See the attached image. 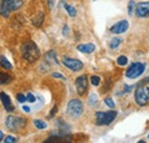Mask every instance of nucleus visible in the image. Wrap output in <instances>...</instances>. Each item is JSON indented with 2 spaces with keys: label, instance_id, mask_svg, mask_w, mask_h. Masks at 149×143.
Returning <instances> with one entry per match:
<instances>
[{
  "label": "nucleus",
  "instance_id": "obj_1",
  "mask_svg": "<svg viewBox=\"0 0 149 143\" xmlns=\"http://www.w3.org/2000/svg\"><path fill=\"white\" fill-rule=\"evenodd\" d=\"M21 54L24 57V60H26L28 62H36L38 58L40 57V51L38 48V46L31 40L24 42L21 46Z\"/></svg>",
  "mask_w": 149,
  "mask_h": 143
},
{
  "label": "nucleus",
  "instance_id": "obj_2",
  "mask_svg": "<svg viewBox=\"0 0 149 143\" xmlns=\"http://www.w3.org/2000/svg\"><path fill=\"white\" fill-rule=\"evenodd\" d=\"M23 5V0H1L0 2V15L5 18L9 17L10 12L19 9Z\"/></svg>",
  "mask_w": 149,
  "mask_h": 143
},
{
  "label": "nucleus",
  "instance_id": "obj_3",
  "mask_svg": "<svg viewBox=\"0 0 149 143\" xmlns=\"http://www.w3.org/2000/svg\"><path fill=\"white\" fill-rule=\"evenodd\" d=\"M84 112V104L80 100L74 99L67 106V115L71 118H79Z\"/></svg>",
  "mask_w": 149,
  "mask_h": 143
},
{
  "label": "nucleus",
  "instance_id": "obj_4",
  "mask_svg": "<svg viewBox=\"0 0 149 143\" xmlns=\"http://www.w3.org/2000/svg\"><path fill=\"white\" fill-rule=\"evenodd\" d=\"M116 117H117L116 111H108V112L99 111L95 113V121L97 126H108L115 120Z\"/></svg>",
  "mask_w": 149,
  "mask_h": 143
},
{
  "label": "nucleus",
  "instance_id": "obj_5",
  "mask_svg": "<svg viewBox=\"0 0 149 143\" xmlns=\"http://www.w3.org/2000/svg\"><path fill=\"white\" fill-rule=\"evenodd\" d=\"M134 100L138 106L145 107L149 102V86H139L134 93Z\"/></svg>",
  "mask_w": 149,
  "mask_h": 143
},
{
  "label": "nucleus",
  "instance_id": "obj_6",
  "mask_svg": "<svg viewBox=\"0 0 149 143\" xmlns=\"http://www.w3.org/2000/svg\"><path fill=\"white\" fill-rule=\"evenodd\" d=\"M26 120L24 118L21 117H15V116H8L6 118V127L10 131V132H17L22 127L25 126Z\"/></svg>",
  "mask_w": 149,
  "mask_h": 143
},
{
  "label": "nucleus",
  "instance_id": "obj_7",
  "mask_svg": "<svg viewBox=\"0 0 149 143\" xmlns=\"http://www.w3.org/2000/svg\"><path fill=\"white\" fill-rule=\"evenodd\" d=\"M145 69H146V65H145L143 63H141V62H135V63L131 64V67L126 70L125 76H126L127 78H130V79H135V78L140 77V76L143 73Z\"/></svg>",
  "mask_w": 149,
  "mask_h": 143
},
{
  "label": "nucleus",
  "instance_id": "obj_8",
  "mask_svg": "<svg viewBox=\"0 0 149 143\" xmlns=\"http://www.w3.org/2000/svg\"><path fill=\"white\" fill-rule=\"evenodd\" d=\"M76 90H77V93L81 96L84 95L86 92H87V88H88V79H87V76L86 74H83L80 77H78L76 79Z\"/></svg>",
  "mask_w": 149,
  "mask_h": 143
},
{
  "label": "nucleus",
  "instance_id": "obj_9",
  "mask_svg": "<svg viewBox=\"0 0 149 143\" xmlns=\"http://www.w3.org/2000/svg\"><path fill=\"white\" fill-rule=\"evenodd\" d=\"M63 64L68 69H70L71 71H79L84 67V64H83L81 61L76 60V58H69V57H64L63 58Z\"/></svg>",
  "mask_w": 149,
  "mask_h": 143
},
{
  "label": "nucleus",
  "instance_id": "obj_10",
  "mask_svg": "<svg viewBox=\"0 0 149 143\" xmlns=\"http://www.w3.org/2000/svg\"><path fill=\"white\" fill-rule=\"evenodd\" d=\"M130 24H129V21L126 19H123V21H119L117 23H115L110 28V32L111 33H115V35H122L124 32L127 31Z\"/></svg>",
  "mask_w": 149,
  "mask_h": 143
},
{
  "label": "nucleus",
  "instance_id": "obj_11",
  "mask_svg": "<svg viewBox=\"0 0 149 143\" xmlns=\"http://www.w3.org/2000/svg\"><path fill=\"white\" fill-rule=\"evenodd\" d=\"M135 15L138 17H148L149 16V1L139 2L135 6Z\"/></svg>",
  "mask_w": 149,
  "mask_h": 143
},
{
  "label": "nucleus",
  "instance_id": "obj_12",
  "mask_svg": "<svg viewBox=\"0 0 149 143\" xmlns=\"http://www.w3.org/2000/svg\"><path fill=\"white\" fill-rule=\"evenodd\" d=\"M0 100H1V102H2L3 108H5V110H6V111L12 112V111L14 110V106L12 104L10 97H9L6 93H3V92H1V93H0Z\"/></svg>",
  "mask_w": 149,
  "mask_h": 143
},
{
  "label": "nucleus",
  "instance_id": "obj_13",
  "mask_svg": "<svg viewBox=\"0 0 149 143\" xmlns=\"http://www.w3.org/2000/svg\"><path fill=\"white\" fill-rule=\"evenodd\" d=\"M45 63H47L49 67L58 64V61L56 58L55 51H49V52H47V53L45 54Z\"/></svg>",
  "mask_w": 149,
  "mask_h": 143
},
{
  "label": "nucleus",
  "instance_id": "obj_14",
  "mask_svg": "<svg viewBox=\"0 0 149 143\" xmlns=\"http://www.w3.org/2000/svg\"><path fill=\"white\" fill-rule=\"evenodd\" d=\"M77 49L81 53L85 54H92L95 51V46L93 44H81V45H78L77 46Z\"/></svg>",
  "mask_w": 149,
  "mask_h": 143
},
{
  "label": "nucleus",
  "instance_id": "obj_15",
  "mask_svg": "<svg viewBox=\"0 0 149 143\" xmlns=\"http://www.w3.org/2000/svg\"><path fill=\"white\" fill-rule=\"evenodd\" d=\"M44 18H45V15L44 13H38L37 16L32 18V23L35 26H41V24L44 23Z\"/></svg>",
  "mask_w": 149,
  "mask_h": 143
},
{
  "label": "nucleus",
  "instance_id": "obj_16",
  "mask_svg": "<svg viewBox=\"0 0 149 143\" xmlns=\"http://www.w3.org/2000/svg\"><path fill=\"white\" fill-rule=\"evenodd\" d=\"M13 80V78L5 73V72H0V85H6V84H9L10 81Z\"/></svg>",
  "mask_w": 149,
  "mask_h": 143
},
{
  "label": "nucleus",
  "instance_id": "obj_17",
  "mask_svg": "<svg viewBox=\"0 0 149 143\" xmlns=\"http://www.w3.org/2000/svg\"><path fill=\"white\" fill-rule=\"evenodd\" d=\"M0 65H1L3 69H6V70H12V69H13V65L10 64V62H9L5 56H1V57H0Z\"/></svg>",
  "mask_w": 149,
  "mask_h": 143
},
{
  "label": "nucleus",
  "instance_id": "obj_18",
  "mask_svg": "<svg viewBox=\"0 0 149 143\" xmlns=\"http://www.w3.org/2000/svg\"><path fill=\"white\" fill-rule=\"evenodd\" d=\"M64 8L67 9V12H68L69 16H71V17H74V16H76V14H77V10H76V8H74V6L65 3V5H64Z\"/></svg>",
  "mask_w": 149,
  "mask_h": 143
},
{
  "label": "nucleus",
  "instance_id": "obj_19",
  "mask_svg": "<svg viewBox=\"0 0 149 143\" xmlns=\"http://www.w3.org/2000/svg\"><path fill=\"white\" fill-rule=\"evenodd\" d=\"M33 124H35V126L37 127L38 129H45V128H47V124L45 121H42V120H39V119L33 120Z\"/></svg>",
  "mask_w": 149,
  "mask_h": 143
},
{
  "label": "nucleus",
  "instance_id": "obj_20",
  "mask_svg": "<svg viewBox=\"0 0 149 143\" xmlns=\"http://www.w3.org/2000/svg\"><path fill=\"white\" fill-rule=\"evenodd\" d=\"M127 62H129V60H127V57H126V56H124V55H120V56L117 58V64H118V65H120V67L126 65V64H127Z\"/></svg>",
  "mask_w": 149,
  "mask_h": 143
},
{
  "label": "nucleus",
  "instance_id": "obj_21",
  "mask_svg": "<svg viewBox=\"0 0 149 143\" xmlns=\"http://www.w3.org/2000/svg\"><path fill=\"white\" fill-rule=\"evenodd\" d=\"M120 39L119 38H113V39H111V41H110V44H109V46H110V48H112V49H115V48H117L119 45H120Z\"/></svg>",
  "mask_w": 149,
  "mask_h": 143
},
{
  "label": "nucleus",
  "instance_id": "obj_22",
  "mask_svg": "<svg viewBox=\"0 0 149 143\" xmlns=\"http://www.w3.org/2000/svg\"><path fill=\"white\" fill-rule=\"evenodd\" d=\"M100 81H101V79H100L99 76H92L91 77V83H92L93 86H99L100 85Z\"/></svg>",
  "mask_w": 149,
  "mask_h": 143
},
{
  "label": "nucleus",
  "instance_id": "obj_23",
  "mask_svg": "<svg viewBox=\"0 0 149 143\" xmlns=\"http://www.w3.org/2000/svg\"><path fill=\"white\" fill-rule=\"evenodd\" d=\"M133 9L135 10V3H134V1H132V0H131L130 2H129V8H127V10H129V14H130V15L133 14Z\"/></svg>",
  "mask_w": 149,
  "mask_h": 143
},
{
  "label": "nucleus",
  "instance_id": "obj_24",
  "mask_svg": "<svg viewBox=\"0 0 149 143\" xmlns=\"http://www.w3.org/2000/svg\"><path fill=\"white\" fill-rule=\"evenodd\" d=\"M104 103L109 108H115V102L112 101V99H110V97H106L104 99Z\"/></svg>",
  "mask_w": 149,
  "mask_h": 143
},
{
  "label": "nucleus",
  "instance_id": "obj_25",
  "mask_svg": "<svg viewBox=\"0 0 149 143\" xmlns=\"http://www.w3.org/2000/svg\"><path fill=\"white\" fill-rule=\"evenodd\" d=\"M26 101H29L30 103H33V102H36V96L31 93H28L26 94Z\"/></svg>",
  "mask_w": 149,
  "mask_h": 143
},
{
  "label": "nucleus",
  "instance_id": "obj_26",
  "mask_svg": "<svg viewBox=\"0 0 149 143\" xmlns=\"http://www.w3.org/2000/svg\"><path fill=\"white\" fill-rule=\"evenodd\" d=\"M16 99H17V101H19V103H24V102L26 101V96L23 95V94H21V93L16 95Z\"/></svg>",
  "mask_w": 149,
  "mask_h": 143
},
{
  "label": "nucleus",
  "instance_id": "obj_27",
  "mask_svg": "<svg viewBox=\"0 0 149 143\" xmlns=\"http://www.w3.org/2000/svg\"><path fill=\"white\" fill-rule=\"evenodd\" d=\"M13 142H16V137H14L12 135H9V136H7L5 139V143H13Z\"/></svg>",
  "mask_w": 149,
  "mask_h": 143
},
{
  "label": "nucleus",
  "instance_id": "obj_28",
  "mask_svg": "<svg viewBox=\"0 0 149 143\" xmlns=\"http://www.w3.org/2000/svg\"><path fill=\"white\" fill-rule=\"evenodd\" d=\"M52 76H53L54 78H57V79H63V80H65L64 76H63V74H61V73H58V72H53V73H52Z\"/></svg>",
  "mask_w": 149,
  "mask_h": 143
},
{
  "label": "nucleus",
  "instance_id": "obj_29",
  "mask_svg": "<svg viewBox=\"0 0 149 143\" xmlns=\"http://www.w3.org/2000/svg\"><path fill=\"white\" fill-rule=\"evenodd\" d=\"M54 3H55V0H47V5H48V8L49 9H53Z\"/></svg>",
  "mask_w": 149,
  "mask_h": 143
},
{
  "label": "nucleus",
  "instance_id": "obj_30",
  "mask_svg": "<svg viewBox=\"0 0 149 143\" xmlns=\"http://www.w3.org/2000/svg\"><path fill=\"white\" fill-rule=\"evenodd\" d=\"M56 110H57V107H54L53 108V110H52V111H51V113H49V116H48V118H52V117H53V116H54V115H55V112H56Z\"/></svg>",
  "mask_w": 149,
  "mask_h": 143
},
{
  "label": "nucleus",
  "instance_id": "obj_31",
  "mask_svg": "<svg viewBox=\"0 0 149 143\" xmlns=\"http://www.w3.org/2000/svg\"><path fill=\"white\" fill-rule=\"evenodd\" d=\"M68 30H69L68 26L64 25V28H63V36H67V35H68Z\"/></svg>",
  "mask_w": 149,
  "mask_h": 143
},
{
  "label": "nucleus",
  "instance_id": "obj_32",
  "mask_svg": "<svg viewBox=\"0 0 149 143\" xmlns=\"http://www.w3.org/2000/svg\"><path fill=\"white\" fill-rule=\"evenodd\" d=\"M23 110H24L25 112H29V111H30V108L26 107V106H23Z\"/></svg>",
  "mask_w": 149,
  "mask_h": 143
},
{
  "label": "nucleus",
  "instance_id": "obj_33",
  "mask_svg": "<svg viewBox=\"0 0 149 143\" xmlns=\"http://www.w3.org/2000/svg\"><path fill=\"white\" fill-rule=\"evenodd\" d=\"M2 139H3V133H2L1 131H0V141H1Z\"/></svg>",
  "mask_w": 149,
  "mask_h": 143
},
{
  "label": "nucleus",
  "instance_id": "obj_34",
  "mask_svg": "<svg viewBox=\"0 0 149 143\" xmlns=\"http://www.w3.org/2000/svg\"><path fill=\"white\" fill-rule=\"evenodd\" d=\"M146 81H147V83H149V77H147V78H146Z\"/></svg>",
  "mask_w": 149,
  "mask_h": 143
},
{
  "label": "nucleus",
  "instance_id": "obj_35",
  "mask_svg": "<svg viewBox=\"0 0 149 143\" xmlns=\"http://www.w3.org/2000/svg\"><path fill=\"white\" fill-rule=\"evenodd\" d=\"M148 140H149V135H148Z\"/></svg>",
  "mask_w": 149,
  "mask_h": 143
}]
</instances>
